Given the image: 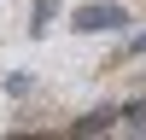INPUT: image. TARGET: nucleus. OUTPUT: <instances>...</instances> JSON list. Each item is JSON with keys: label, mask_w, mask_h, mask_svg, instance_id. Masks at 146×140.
I'll list each match as a JSON object with an SVG mask.
<instances>
[{"label": "nucleus", "mask_w": 146, "mask_h": 140, "mask_svg": "<svg viewBox=\"0 0 146 140\" xmlns=\"http://www.w3.org/2000/svg\"><path fill=\"white\" fill-rule=\"evenodd\" d=\"M100 128H111V111H94V117H82V123H76V134H100Z\"/></svg>", "instance_id": "f03ea898"}, {"label": "nucleus", "mask_w": 146, "mask_h": 140, "mask_svg": "<svg viewBox=\"0 0 146 140\" xmlns=\"http://www.w3.org/2000/svg\"><path fill=\"white\" fill-rule=\"evenodd\" d=\"M117 23H129V12L117 6V0H100V6H76L70 12V29H82V35H105V29H117Z\"/></svg>", "instance_id": "f257e3e1"}, {"label": "nucleus", "mask_w": 146, "mask_h": 140, "mask_svg": "<svg viewBox=\"0 0 146 140\" xmlns=\"http://www.w3.org/2000/svg\"><path fill=\"white\" fill-rule=\"evenodd\" d=\"M123 123H129V128H140V123H146V105H129V111H123Z\"/></svg>", "instance_id": "20e7f679"}, {"label": "nucleus", "mask_w": 146, "mask_h": 140, "mask_svg": "<svg viewBox=\"0 0 146 140\" xmlns=\"http://www.w3.org/2000/svg\"><path fill=\"white\" fill-rule=\"evenodd\" d=\"M135 53H146V35H140V41H135Z\"/></svg>", "instance_id": "39448f33"}, {"label": "nucleus", "mask_w": 146, "mask_h": 140, "mask_svg": "<svg viewBox=\"0 0 146 140\" xmlns=\"http://www.w3.org/2000/svg\"><path fill=\"white\" fill-rule=\"evenodd\" d=\"M53 6H58V0H35V29H47V18H53Z\"/></svg>", "instance_id": "7ed1b4c3"}]
</instances>
